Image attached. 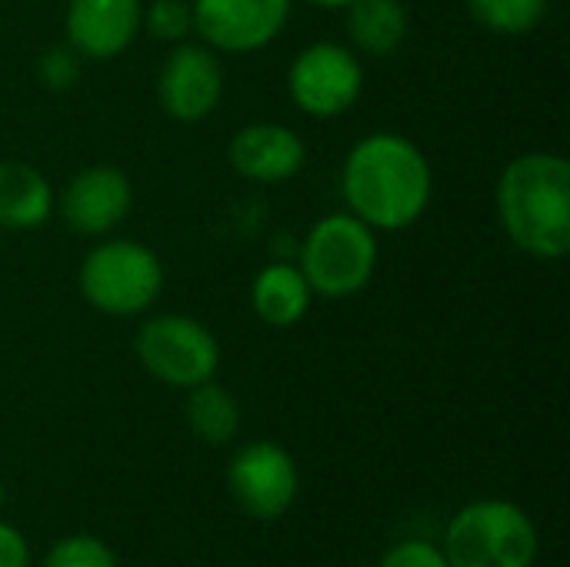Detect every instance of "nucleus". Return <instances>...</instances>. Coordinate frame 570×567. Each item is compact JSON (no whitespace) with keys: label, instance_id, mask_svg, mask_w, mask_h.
<instances>
[{"label":"nucleus","instance_id":"obj_8","mask_svg":"<svg viewBox=\"0 0 570 567\" xmlns=\"http://www.w3.org/2000/svg\"><path fill=\"white\" fill-rule=\"evenodd\" d=\"M227 491L247 518L277 521L301 495L297 461L277 441H250L227 465Z\"/></svg>","mask_w":570,"mask_h":567},{"label":"nucleus","instance_id":"obj_19","mask_svg":"<svg viewBox=\"0 0 570 567\" xmlns=\"http://www.w3.org/2000/svg\"><path fill=\"white\" fill-rule=\"evenodd\" d=\"M40 567H120L107 541L94 535H67L50 545Z\"/></svg>","mask_w":570,"mask_h":567},{"label":"nucleus","instance_id":"obj_13","mask_svg":"<svg viewBox=\"0 0 570 567\" xmlns=\"http://www.w3.org/2000/svg\"><path fill=\"white\" fill-rule=\"evenodd\" d=\"M227 157H230V167L244 180L281 184V180H291L304 167L307 147L294 127L274 124V120H257V124L240 127L230 137Z\"/></svg>","mask_w":570,"mask_h":567},{"label":"nucleus","instance_id":"obj_1","mask_svg":"<svg viewBox=\"0 0 570 567\" xmlns=\"http://www.w3.org/2000/svg\"><path fill=\"white\" fill-rule=\"evenodd\" d=\"M347 214L371 231L397 234L414 227L434 201V170L428 154L397 130L361 137L341 167Z\"/></svg>","mask_w":570,"mask_h":567},{"label":"nucleus","instance_id":"obj_22","mask_svg":"<svg viewBox=\"0 0 570 567\" xmlns=\"http://www.w3.org/2000/svg\"><path fill=\"white\" fill-rule=\"evenodd\" d=\"M377 567H451L444 558V548L428 541V538H407L397 541L391 551H384V558Z\"/></svg>","mask_w":570,"mask_h":567},{"label":"nucleus","instance_id":"obj_14","mask_svg":"<svg viewBox=\"0 0 570 567\" xmlns=\"http://www.w3.org/2000/svg\"><path fill=\"white\" fill-rule=\"evenodd\" d=\"M311 304H314V291L297 264L287 261L264 264L250 281V307L267 328L287 331L301 324Z\"/></svg>","mask_w":570,"mask_h":567},{"label":"nucleus","instance_id":"obj_2","mask_svg":"<svg viewBox=\"0 0 570 567\" xmlns=\"http://www.w3.org/2000/svg\"><path fill=\"white\" fill-rule=\"evenodd\" d=\"M498 217L508 241L534 261L570 251V164L564 154L528 150L498 177Z\"/></svg>","mask_w":570,"mask_h":567},{"label":"nucleus","instance_id":"obj_20","mask_svg":"<svg viewBox=\"0 0 570 567\" xmlns=\"http://www.w3.org/2000/svg\"><path fill=\"white\" fill-rule=\"evenodd\" d=\"M144 30L154 40L180 43L194 33V10L190 0H150L144 7Z\"/></svg>","mask_w":570,"mask_h":567},{"label":"nucleus","instance_id":"obj_21","mask_svg":"<svg viewBox=\"0 0 570 567\" xmlns=\"http://www.w3.org/2000/svg\"><path fill=\"white\" fill-rule=\"evenodd\" d=\"M80 60L70 43H53L37 57V77L47 90H70L80 80Z\"/></svg>","mask_w":570,"mask_h":567},{"label":"nucleus","instance_id":"obj_15","mask_svg":"<svg viewBox=\"0 0 570 567\" xmlns=\"http://www.w3.org/2000/svg\"><path fill=\"white\" fill-rule=\"evenodd\" d=\"M57 194L50 180L27 160H0V227L33 231L50 221Z\"/></svg>","mask_w":570,"mask_h":567},{"label":"nucleus","instance_id":"obj_24","mask_svg":"<svg viewBox=\"0 0 570 567\" xmlns=\"http://www.w3.org/2000/svg\"><path fill=\"white\" fill-rule=\"evenodd\" d=\"M304 3H311V7H321V10H344L351 0H304Z\"/></svg>","mask_w":570,"mask_h":567},{"label":"nucleus","instance_id":"obj_18","mask_svg":"<svg viewBox=\"0 0 570 567\" xmlns=\"http://www.w3.org/2000/svg\"><path fill=\"white\" fill-rule=\"evenodd\" d=\"M551 0H468L474 23L498 37H524L541 27Z\"/></svg>","mask_w":570,"mask_h":567},{"label":"nucleus","instance_id":"obj_16","mask_svg":"<svg viewBox=\"0 0 570 567\" xmlns=\"http://www.w3.org/2000/svg\"><path fill=\"white\" fill-rule=\"evenodd\" d=\"M347 47L364 57H391L411 33V13L404 0H351L344 7Z\"/></svg>","mask_w":570,"mask_h":567},{"label":"nucleus","instance_id":"obj_17","mask_svg":"<svg viewBox=\"0 0 570 567\" xmlns=\"http://www.w3.org/2000/svg\"><path fill=\"white\" fill-rule=\"evenodd\" d=\"M184 418L187 428L197 441L220 448L230 444L240 431V401L217 381H204L197 388L187 391V404H184Z\"/></svg>","mask_w":570,"mask_h":567},{"label":"nucleus","instance_id":"obj_6","mask_svg":"<svg viewBox=\"0 0 570 567\" xmlns=\"http://www.w3.org/2000/svg\"><path fill=\"white\" fill-rule=\"evenodd\" d=\"M134 354L140 368L177 391H190L217 378L220 341L214 331L190 314H154L137 328Z\"/></svg>","mask_w":570,"mask_h":567},{"label":"nucleus","instance_id":"obj_9","mask_svg":"<svg viewBox=\"0 0 570 567\" xmlns=\"http://www.w3.org/2000/svg\"><path fill=\"white\" fill-rule=\"evenodd\" d=\"M157 100L170 120L200 124L224 100V63L204 40L174 43L157 77Z\"/></svg>","mask_w":570,"mask_h":567},{"label":"nucleus","instance_id":"obj_11","mask_svg":"<svg viewBox=\"0 0 570 567\" xmlns=\"http://www.w3.org/2000/svg\"><path fill=\"white\" fill-rule=\"evenodd\" d=\"M57 207L70 231L83 237H104L127 221L134 207V184L114 164H90L67 180Z\"/></svg>","mask_w":570,"mask_h":567},{"label":"nucleus","instance_id":"obj_7","mask_svg":"<svg viewBox=\"0 0 570 567\" xmlns=\"http://www.w3.org/2000/svg\"><path fill=\"white\" fill-rule=\"evenodd\" d=\"M287 94L304 117H344L364 94V63L341 40H314L287 67Z\"/></svg>","mask_w":570,"mask_h":567},{"label":"nucleus","instance_id":"obj_4","mask_svg":"<svg viewBox=\"0 0 570 567\" xmlns=\"http://www.w3.org/2000/svg\"><path fill=\"white\" fill-rule=\"evenodd\" d=\"M80 297L107 317H137L150 311L164 291V264L157 251L130 237H107L90 247L77 271Z\"/></svg>","mask_w":570,"mask_h":567},{"label":"nucleus","instance_id":"obj_3","mask_svg":"<svg viewBox=\"0 0 570 567\" xmlns=\"http://www.w3.org/2000/svg\"><path fill=\"white\" fill-rule=\"evenodd\" d=\"M441 548L451 567H534L541 535L514 501L481 498L448 521Z\"/></svg>","mask_w":570,"mask_h":567},{"label":"nucleus","instance_id":"obj_5","mask_svg":"<svg viewBox=\"0 0 570 567\" xmlns=\"http://www.w3.org/2000/svg\"><path fill=\"white\" fill-rule=\"evenodd\" d=\"M377 261H381L377 231H371L354 214L341 211L321 217L307 231L297 267L307 277L314 297L347 301L371 284Z\"/></svg>","mask_w":570,"mask_h":567},{"label":"nucleus","instance_id":"obj_23","mask_svg":"<svg viewBox=\"0 0 570 567\" xmlns=\"http://www.w3.org/2000/svg\"><path fill=\"white\" fill-rule=\"evenodd\" d=\"M0 567H30V545L10 521H0Z\"/></svg>","mask_w":570,"mask_h":567},{"label":"nucleus","instance_id":"obj_10","mask_svg":"<svg viewBox=\"0 0 570 567\" xmlns=\"http://www.w3.org/2000/svg\"><path fill=\"white\" fill-rule=\"evenodd\" d=\"M294 0H190L194 33L217 53H254L281 37Z\"/></svg>","mask_w":570,"mask_h":567},{"label":"nucleus","instance_id":"obj_25","mask_svg":"<svg viewBox=\"0 0 570 567\" xmlns=\"http://www.w3.org/2000/svg\"><path fill=\"white\" fill-rule=\"evenodd\" d=\"M0 505H3V481H0Z\"/></svg>","mask_w":570,"mask_h":567},{"label":"nucleus","instance_id":"obj_12","mask_svg":"<svg viewBox=\"0 0 570 567\" xmlns=\"http://www.w3.org/2000/svg\"><path fill=\"white\" fill-rule=\"evenodd\" d=\"M63 30L83 60H114L144 30V0H67Z\"/></svg>","mask_w":570,"mask_h":567}]
</instances>
